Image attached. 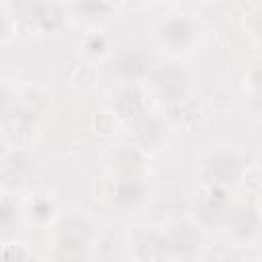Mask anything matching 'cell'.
Segmentation results:
<instances>
[{"label": "cell", "instance_id": "cell-1", "mask_svg": "<svg viewBox=\"0 0 262 262\" xmlns=\"http://www.w3.org/2000/svg\"><path fill=\"white\" fill-rule=\"evenodd\" d=\"M57 252L66 262H80L90 244V225L82 217H66L57 225Z\"/></svg>", "mask_w": 262, "mask_h": 262}, {"label": "cell", "instance_id": "cell-2", "mask_svg": "<svg viewBox=\"0 0 262 262\" xmlns=\"http://www.w3.org/2000/svg\"><path fill=\"white\" fill-rule=\"evenodd\" d=\"M242 172H244V162L233 151H217L211 158H207L203 166V178L207 180V184L219 186V188H225L237 182Z\"/></svg>", "mask_w": 262, "mask_h": 262}, {"label": "cell", "instance_id": "cell-3", "mask_svg": "<svg viewBox=\"0 0 262 262\" xmlns=\"http://www.w3.org/2000/svg\"><path fill=\"white\" fill-rule=\"evenodd\" d=\"M151 88L164 102H178L184 98L188 88V78L182 68L176 63H166L160 68H154L149 74Z\"/></svg>", "mask_w": 262, "mask_h": 262}, {"label": "cell", "instance_id": "cell-4", "mask_svg": "<svg viewBox=\"0 0 262 262\" xmlns=\"http://www.w3.org/2000/svg\"><path fill=\"white\" fill-rule=\"evenodd\" d=\"M194 23L184 16V14H172L168 16L160 29H158V39L160 43L172 51V53H178V51H184L192 41H194Z\"/></svg>", "mask_w": 262, "mask_h": 262}, {"label": "cell", "instance_id": "cell-5", "mask_svg": "<svg viewBox=\"0 0 262 262\" xmlns=\"http://www.w3.org/2000/svg\"><path fill=\"white\" fill-rule=\"evenodd\" d=\"M113 72L127 82L151 74V57L139 47H127L113 59Z\"/></svg>", "mask_w": 262, "mask_h": 262}, {"label": "cell", "instance_id": "cell-6", "mask_svg": "<svg viewBox=\"0 0 262 262\" xmlns=\"http://www.w3.org/2000/svg\"><path fill=\"white\" fill-rule=\"evenodd\" d=\"M164 237H166L168 254L182 256V258L192 256L199 250V246H201V233H199L196 225H192L188 221L172 223Z\"/></svg>", "mask_w": 262, "mask_h": 262}, {"label": "cell", "instance_id": "cell-7", "mask_svg": "<svg viewBox=\"0 0 262 262\" xmlns=\"http://www.w3.org/2000/svg\"><path fill=\"white\" fill-rule=\"evenodd\" d=\"M227 199H225V188L219 186H211L209 192L205 194V199L199 203L196 207V217L203 225H217L221 221H225L227 215Z\"/></svg>", "mask_w": 262, "mask_h": 262}, {"label": "cell", "instance_id": "cell-8", "mask_svg": "<svg viewBox=\"0 0 262 262\" xmlns=\"http://www.w3.org/2000/svg\"><path fill=\"white\" fill-rule=\"evenodd\" d=\"M227 229L237 239H250L260 227V215L252 207H235L225 215Z\"/></svg>", "mask_w": 262, "mask_h": 262}, {"label": "cell", "instance_id": "cell-9", "mask_svg": "<svg viewBox=\"0 0 262 262\" xmlns=\"http://www.w3.org/2000/svg\"><path fill=\"white\" fill-rule=\"evenodd\" d=\"M145 199V184L139 180L137 174L133 176H121L117 184L113 186V201L121 209L137 207Z\"/></svg>", "mask_w": 262, "mask_h": 262}, {"label": "cell", "instance_id": "cell-10", "mask_svg": "<svg viewBox=\"0 0 262 262\" xmlns=\"http://www.w3.org/2000/svg\"><path fill=\"white\" fill-rule=\"evenodd\" d=\"M133 135L141 145H156L164 137V123L154 113H143L133 119Z\"/></svg>", "mask_w": 262, "mask_h": 262}, {"label": "cell", "instance_id": "cell-11", "mask_svg": "<svg viewBox=\"0 0 262 262\" xmlns=\"http://www.w3.org/2000/svg\"><path fill=\"white\" fill-rule=\"evenodd\" d=\"M113 106H115V111H117L119 117H123V119H131V121L145 113L143 94H141L135 86H127V88H123V90L115 96Z\"/></svg>", "mask_w": 262, "mask_h": 262}, {"label": "cell", "instance_id": "cell-12", "mask_svg": "<svg viewBox=\"0 0 262 262\" xmlns=\"http://www.w3.org/2000/svg\"><path fill=\"white\" fill-rule=\"evenodd\" d=\"M31 168V160L27 158L25 151H10L8 156H4L2 160V180L8 186H16L23 184L27 174Z\"/></svg>", "mask_w": 262, "mask_h": 262}, {"label": "cell", "instance_id": "cell-13", "mask_svg": "<svg viewBox=\"0 0 262 262\" xmlns=\"http://www.w3.org/2000/svg\"><path fill=\"white\" fill-rule=\"evenodd\" d=\"M135 254L143 262H162V256L168 254L166 237L160 233H143L135 244Z\"/></svg>", "mask_w": 262, "mask_h": 262}, {"label": "cell", "instance_id": "cell-14", "mask_svg": "<svg viewBox=\"0 0 262 262\" xmlns=\"http://www.w3.org/2000/svg\"><path fill=\"white\" fill-rule=\"evenodd\" d=\"M25 8L29 10L31 20H35L45 31H51L61 23V10L57 4H27Z\"/></svg>", "mask_w": 262, "mask_h": 262}, {"label": "cell", "instance_id": "cell-15", "mask_svg": "<svg viewBox=\"0 0 262 262\" xmlns=\"http://www.w3.org/2000/svg\"><path fill=\"white\" fill-rule=\"evenodd\" d=\"M35 123V113L23 108V106H14L12 111L6 108L4 111V129L8 135H20L27 133Z\"/></svg>", "mask_w": 262, "mask_h": 262}, {"label": "cell", "instance_id": "cell-16", "mask_svg": "<svg viewBox=\"0 0 262 262\" xmlns=\"http://www.w3.org/2000/svg\"><path fill=\"white\" fill-rule=\"evenodd\" d=\"M29 211H31V217H33V219H37V221H47V219L53 215L55 205H53V201H51L49 196H37V199L31 203Z\"/></svg>", "mask_w": 262, "mask_h": 262}, {"label": "cell", "instance_id": "cell-17", "mask_svg": "<svg viewBox=\"0 0 262 262\" xmlns=\"http://www.w3.org/2000/svg\"><path fill=\"white\" fill-rule=\"evenodd\" d=\"M16 219H18V207H16V203L10 196H4L2 199V207H0V223H2V229L8 231L12 225H16Z\"/></svg>", "mask_w": 262, "mask_h": 262}, {"label": "cell", "instance_id": "cell-18", "mask_svg": "<svg viewBox=\"0 0 262 262\" xmlns=\"http://www.w3.org/2000/svg\"><path fill=\"white\" fill-rule=\"evenodd\" d=\"M2 262H37V258L20 244H14V246H8L4 248L2 252Z\"/></svg>", "mask_w": 262, "mask_h": 262}, {"label": "cell", "instance_id": "cell-19", "mask_svg": "<svg viewBox=\"0 0 262 262\" xmlns=\"http://www.w3.org/2000/svg\"><path fill=\"white\" fill-rule=\"evenodd\" d=\"M76 10L86 18H100L111 12V6L104 2H82V4H76Z\"/></svg>", "mask_w": 262, "mask_h": 262}, {"label": "cell", "instance_id": "cell-20", "mask_svg": "<svg viewBox=\"0 0 262 262\" xmlns=\"http://www.w3.org/2000/svg\"><path fill=\"white\" fill-rule=\"evenodd\" d=\"M84 49H86L90 55H100V53L106 49V39H104L102 35H92V37L86 39Z\"/></svg>", "mask_w": 262, "mask_h": 262}, {"label": "cell", "instance_id": "cell-21", "mask_svg": "<svg viewBox=\"0 0 262 262\" xmlns=\"http://www.w3.org/2000/svg\"><path fill=\"white\" fill-rule=\"evenodd\" d=\"M250 29H252V33L262 41V6L260 8H256L254 12H252V18H250Z\"/></svg>", "mask_w": 262, "mask_h": 262}, {"label": "cell", "instance_id": "cell-22", "mask_svg": "<svg viewBox=\"0 0 262 262\" xmlns=\"http://www.w3.org/2000/svg\"><path fill=\"white\" fill-rule=\"evenodd\" d=\"M250 82H252L254 88L262 90V63H258V66L252 68V72H250Z\"/></svg>", "mask_w": 262, "mask_h": 262}]
</instances>
